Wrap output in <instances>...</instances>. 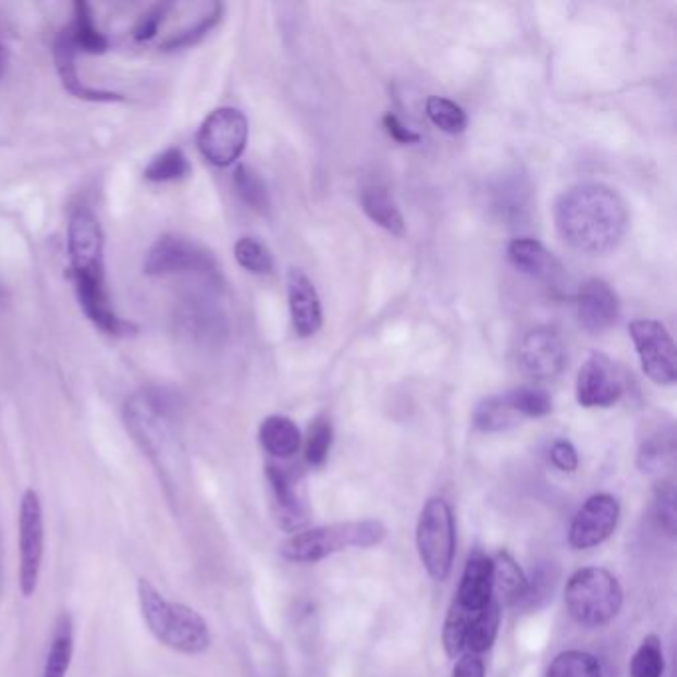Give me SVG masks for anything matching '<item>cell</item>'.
<instances>
[{"label":"cell","instance_id":"obj_1","mask_svg":"<svg viewBox=\"0 0 677 677\" xmlns=\"http://www.w3.org/2000/svg\"><path fill=\"white\" fill-rule=\"evenodd\" d=\"M556 231L566 245L588 255L616 249L630 226L620 193L604 183H578L554 205Z\"/></svg>","mask_w":677,"mask_h":677},{"label":"cell","instance_id":"obj_2","mask_svg":"<svg viewBox=\"0 0 677 677\" xmlns=\"http://www.w3.org/2000/svg\"><path fill=\"white\" fill-rule=\"evenodd\" d=\"M69 255L79 306L110 336L130 334L134 327L113 312L103 274V231L98 217L78 209L70 217Z\"/></svg>","mask_w":677,"mask_h":677},{"label":"cell","instance_id":"obj_3","mask_svg":"<svg viewBox=\"0 0 677 677\" xmlns=\"http://www.w3.org/2000/svg\"><path fill=\"white\" fill-rule=\"evenodd\" d=\"M168 414L170 407L165 406V399L151 392L132 395L125 404L127 429L158 465L159 475H163V481L170 487L180 483L183 452Z\"/></svg>","mask_w":677,"mask_h":677},{"label":"cell","instance_id":"obj_4","mask_svg":"<svg viewBox=\"0 0 677 677\" xmlns=\"http://www.w3.org/2000/svg\"><path fill=\"white\" fill-rule=\"evenodd\" d=\"M137 599L149 632L165 648L181 654H201L211 645V632L201 614L185 604L168 602L146 578L137 582Z\"/></svg>","mask_w":677,"mask_h":677},{"label":"cell","instance_id":"obj_5","mask_svg":"<svg viewBox=\"0 0 677 677\" xmlns=\"http://www.w3.org/2000/svg\"><path fill=\"white\" fill-rule=\"evenodd\" d=\"M385 527L380 520H352L324 525L310 531L296 532L281 546L291 563H317L330 554L348 549H370L385 539Z\"/></svg>","mask_w":677,"mask_h":677},{"label":"cell","instance_id":"obj_6","mask_svg":"<svg viewBox=\"0 0 677 677\" xmlns=\"http://www.w3.org/2000/svg\"><path fill=\"white\" fill-rule=\"evenodd\" d=\"M624 602L618 578L600 566L576 570L565 588L570 616L582 626H602L618 616Z\"/></svg>","mask_w":677,"mask_h":677},{"label":"cell","instance_id":"obj_7","mask_svg":"<svg viewBox=\"0 0 677 677\" xmlns=\"http://www.w3.org/2000/svg\"><path fill=\"white\" fill-rule=\"evenodd\" d=\"M416 544L421 565L433 580L443 582L452 573L455 558V517L445 498H429L421 508L416 531Z\"/></svg>","mask_w":677,"mask_h":677},{"label":"cell","instance_id":"obj_8","mask_svg":"<svg viewBox=\"0 0 677 677\" xmlns=\"http://www.w3.org/2000/svg\"><path fill=\"white\" fill-rule=\"evenodd\" d=\"M249 141V122L237 108H219L207 115L197 147L204 158L217 168H229L237 161Z\"/></svg>","mask_w":677,"mask_h":677},{"label":"cell","instance_id":"obj_9","mask_svg":"<svg viewBox=\"0 0 677 677\" xmlns=\"http://www.w3.org/2000/svg\"><path fill=\"white\" fill-rule=\"evenodd\" d=\"M642 370L654 384L674 385L677 380L676 342L657 320H633L628 327Z\"/></svg>","mask_w":677,"mask_h":677},{"label":"cell","instance_id":"obj_10","mask_svg":"<svg viewBox=\"0 0 677 677\" xmlns=\"http://www.w3.org/2000/svg\"><path fill=\"white\" fill-rule=\"evenodd\" d=\"M144 272L149 276L201 274L211 281V276H214V260L211 253L187 238L163 235L147 250Z\"/></svg>","mask_w":677,"mask_h":677},{"label":"cell","instance_id":"obj_11","mask_svg":"<svg viewBox=\"0 0 677 677\" xmlns=\"http://www.w3.org/2000/svg\"><path fill=\"white\" fill-rule=\"evenodd\" d=\"M19 551H21V592L30 599L38 587L45 554V519L38 493L28 489L21 501L19 517Z\"/></svg>","mask_w":677,"mask_h":677},{"label":"cell","instance_id":"obj_12","mask_svg":"<svg viewBox=\"0 0 677 677\" xmlns=\"http://www.w3.org/2000/svg\"><path fill=\"white\" fill-rule=\"evenodd\" d=\"M624 390V370L602 352H592L576 376V399L582 407L614 406Z\"/></svg>","mask_w":677,"mask_h":677},{"label":"cell","instance_id":"obj_13","mask_svg":"<svg viewBox=\"0 0 677 677\" xmlns=\"http://www.w3.org/2000/svg\"><path fill=\"white\" fill-rule=\"evenodd\" d=\"M520 372L534 382H549L566 366V346L554 328H534L525 334L517 348Z\"/></svg>","mask_w":677,"mask_h":677},{"label":"cell","instance_id":"obj_14","mask_svg":"<svg viewBox=\"0 0 677 677\" xmlns=\"http://www.w3.org/2000/svg\"><path fill=\"white\" fill-rule=\"evenodd\" d=\"M620 520V503L610 493H596L576 510L568 529V542L576 551L594 549L612 537Z\"/></svg>","mask_w":677,"mask_h":677},{"label":"cell","instance_id":"obj_15","mask_svg":"<svg viewBox=\"0 0 677 677\" xmlns=\"http://www.w3.org/2000/svg\"><path fill=\"white\" fill-rule=\"evenodd\" d=\"M578 322L590 334L600 336L616 327L620 318V300L614 288L602 279H590L576 294Z\"/></svg>","mask_w":677,"mask_h":677},{"label":"cell","instance_id":"obj_16","mask_svg":"<svg viewBox=\"0 0 677 677\" xmlns=\"http://www.w3.org/2000/svg\"><path fill=\"white\" fill-rule=\"evenodd\" d=\"M286 284L294 330L300 338H310L322 327V305L317 288L305 272L298 269H291Z\"/></svg>","mask_w":677,"mask_h":677},{"label":"cell","instance_id":"obj_17","mask_svg":"<svg viewBox=\"0 0 677 677\" xmlns=\"http://www.w3.org/2000/svg\"><path fill=\"white\" fill-rule=\"evenodd\" d=\"M507 257L517 271L542 283L556 284L563 279L565 271L563 264L537 238L522 237L510 241Z\"/></svg>","mask_w":677,"mask_h":677},{"label":"cell","instance_id":"obj_18","mask_svg":"<svg viewBox=\"0 0 677 677\" xmlns=\"http://www.w3.org/2000/svg\"><path fill=\"white\" fill-rule=\"evenodd\" d=\"M267 477L271 483L272 507L279 527L288 532L300 531L308 520V513L303 498L298 497L293 475L284 471L283 467L269 465Z\"/></svg>","mask_w":677,"mask_h":677},{"label":"cell","instance_id":"obj_19","mask_svg":"<svg viewBox=\"0 0 677 677\" xmlns=\"http://www.w3.org/2000/svg\"><path fill=\"white\" fill-rule=\"evenodd\" d=\"M493 596V561L483 553L471 554L467 558L461 584L457 590V602L469 612L485 608Z\"/></svg>","mask_w":677,"mask_h":677},{"label":"cell","instance_id":"obj_20","mask_svg":"<svg viewBox=\"0 0 677 677\" xmlns=\"http://www.w3.org/2000/svg\"><path fill=\"white\" fill-rule=\"evenodd\" d=\"M76 46L70 38L69 28H64L57 38V45H54V60H57L58 74L62 78L64 88L74 94L76 98L82 100H91V102H120L122 96L112 94V91L94 90L88 88L86 84H82V79L78 76V70H76Z\"/></svg>","mask_w":677,"mask_h":677},{"label":"cell","instance_id":"obj_21","mask_svg":"<svg viewBox=\"0 0 677 677\" xmlns=\"http://www.w3.org/2000/svg\"><path fill=\"white\" fill-rule=\"evenodd\" d=\"M260 445L264 452L276 459H291L300 450L303 435L293 419L284 416H271L264 419L259 429Z\"/></svg>","mask_w":677,"mask_h":677},{"label":"cell","instance_id":"obj_22","mask_svg":"<svg viewBox=\"0 0 677 677\" xmlns=\"http://www.w3.org/2000/svg\"><path fill=\"white\" fill-rule=\"evenodd\" d=\"M360 201L364 213L368 214L376 225L382 226L392 235H404L406 221L390 193L378 185L366 187L361 192Z\"/></svg>","mask_w":677,"mask_h":677},{"label":"cell","instance_id":"obj_23","mask_svg":"<svg viewBox=\"0 0 677 677\" xmlns=\"http://www.w3.org/2000/svg\"><path fill=\"white\" fill-rule=\"evenodd\" d=\"M527 592L529 580L517 561L508 553H498L493 561V596L497 594L503 602L517 604L527 599Z\"/></svg>","mask_w":677,"mask_h":677},{"label":"cell","instance_id":"obj_24","mask_svg":"<svg viewBox=\"0 0 677 677\" xmlns=\"http://www.w3.org/2000/svg\"><path fill=\"white\" fill-rule=\"evenodd\" d=\"M180 322L183 330L197 338L221 334V315L207 296H189L181 306Z\"/></svg>","mask_w":677,"mask_h":677},{"label":"cell","instance_id":"obj_25","mask_svg":"<svg viewBox=\"0 0 677 677\" xmlns=\"http://www.w3.org/2000/svg\"><path fill=\"white\" fill-rule=\"evenodd\" d=\"M498 626H501V604L497 599H493L485 608L475 612L471 616L465 650L469 654L477 655L491 650L497 640Z\"/></svg>","mask_w":677,"mask_h":677},{"label":"cell","instance_id":"obj_26","mask_svg":"<svg viewBox=\"0 0 677 677\" xmlns=\"http://www.w3.org/2000/svg\"><path fill=\"white\" fill-rule=\"evenodd\" d=\"M66 28L78 52L82 50L88 54H102L108 50V40L94 23L90 7L86 2L74 4V21Z\"/></svg>","mask_w":677,"mask_h":677},{"label":"cell","instance_id":"obj_27","mask_svg":"<svg viewBox=\"0 0 677 677\" xmlns=\"http://www.w3.org/2000/svg\"><path fill=\"white\" fill-rule=\"evenodd\" d=\"M519 416L508 406L505 395H489L481 399L473 411V426L483 433H495L519 423Z\"/></svg>","mask_w":677,"mask_h":677},{"label":"cell","instance_id":"obj_28","mask_svg":"<svg viewBox=\"0 0 677 677\" xmlns=\"http://www.w3.org/2000/svg\"><path fill=\"white\" fill-rule=\"evenodd\" d=\"M192 173V163L180 147H170L163 153L151 159L144 175L147 181L153 183H168V181L185 180Z\"/></svg>","mask_w":677,"mask_h":677},{"label":"cell","instance_id":"obj_29","mask_svg":"<svg viewBox=\"0 0 677 677\" xmlns=\"http://www.w3.org/2000/svg\"><path fill=\"white\" fill-rule=\"evenodd\" d=\"M235 189H237L238 197L249 205L253 211L260 214L271 211V197H269L267 183L249 165H238L235 171Z\"/></svg>","mask_w":677,"mask_h":677},{"label":"cell","instance_id":"obj_30","mask_svg":"<svg viewBox=\"0 0 677 677\" xmlns=\"http://www.w3.org/2000/svg\"><path fill=\"white\" fill-rule=\"evenodd\" d=\"M546 677H602V667L594 655L568 650L554 657L546 669Z\"/></svg>","mask_w":677,"mask_h":677},{"label":"cell","instance_id":"obj_31","mask_svg":"<svg viewBox=\"0 0 677 677\" xmlns=\"http://www.w3.org/2000/svg\"><path fill=\"white\" fill-rule=\"evenodd\" d=\"M507 397L508 406L519 418H544L553 411V399L541 387L522 385L517 390H510Z\"/></svg>","mask_w":677,"mask_h":677},{"label":"cell","instance_id":"obj_32","mask_svg":"<svg viewBox=\"0 0 677 677\" xmlns=\"http://www.w3.org/2000/svg\"><path fill=\"white\" fill-rule=\"evenodd\" d=\"M426 113H428L431 124L440 127L445 134H461L469 124L467 113L459 103L452 102L441 96H431L426 102Z\"/></svg>","mask_w":677,"mask_h":677},{"label":"cell","instance_id":"obj_33","mask_svg":"<svg viewBox=\"0 0 677 677\" xmlns=\"http://www.w3.org/2000/svg\"><path fill=\"white\" fill-rule=\"evenodd\" d=\"M666 669L664 650L660 638L650 633L643 638L630 662V677H662Z\"/></svg>","mask_w":677,"mask_h":677},{"label":"cell","instance_id":"obj_34","mask_svg":"<svg viewBox=\"0 0 677 677\" xmlns=\"http://www.w3.org/2000/svg\"><path fill=\"white\" fill-rule=\"evenodd\" d=\"M473 614L475 612L465 610L457 600H453L452 608L447 612L445 626H443V648L450 657H455V655L464 652L469 621H471Z\"/></svg>","mask_w":677,"mask_h":677},{"label":"cell","instance_id":"obj_35","mask_svg":"<svg viewBox=\"0 0 677 677\" xmlns=\"http://www.w3.org/2000/svg\"><path fill=\"white\" fill-rule=\"evenodd\" d=\"M235 259L245 271L253 274H272L274 271V257L267 245H262L259 238H238L235 245Z\"/></svg>","mask_w":677,"mask_h":677},{"label":"cell","instance_id":"obj_36","mask_svg":"<svg viewBox=\"0 0 677 677\" xmlns=\"http://www.w3.org/2000/svg\"><path fill=\"white\" fill-rule=\"evenodd\" d=\"M332 435H334V431H332L330 419L318 418L312 421V426L308 429L305 447L308 465L322 467L327 464L330 445H332Z\"/></svg>","mask_w":677,"mask_h":677},{"label":"cell","instance_id":"obj_37","mask_svg":"<svg viewBox=\"0 0 677 677\" xmlns=\"http://www.w3.org/2000/svg\"><path fill=\"white\" fill-rule=\"evenodd\" d=\"M221 14H223V7H221V4H214L213 12L205 14L204 19L195 24V26H192V28H185L180 35L171 36L170 40H165L161 48H163V50H180V48L197 45L199 40H204L205 36L209 35L214 26L219 24Z\"/></svg>","mask_w":677,"mask_h":677},{"label":"cell","instance_id":"obj_38","mask_svg":"<svg viewBox=\"0 0 677 677\" xmlns=\"http://www.w3.org/2000/svg\"><path fill=\"white\" fill-rule=\"evenodd\" d=\"M74 652V642L70 632L58 633L54 642L50 645V652L46 655L45 677H66Z\"/></svg>","mask_w":677,"mask_h":677},{"label":"cell","instance_id":"obj_39","mask_svg":"<svg viewBox=\"0 0 677 677\" xmlns=\"http://www.w3.org/2000/svg\"><path fill=\"white\" fill-rule=\"evenodd\" d=\"M674 457V435L672 433H655L650 440L643 441L640 450V465L643 469H655L664 465L666 459Z\"/></svg>","mask_w":677,"mask_h":677},{"label":"cell","instance_id":"obj_40","mask_svg":"<svg viewBox=\"0 0 677 677\" xmlns=\"http://www.w3.org/2000/svg\"><path fill=\"white\" fill-rule=\"evenodd\" d=\"M168 9H170L168 4H158L151 11L141 14V19L137 21L136 28H134V38L137 42H146L149 38L158 35L159 24L163 23V16H165Z\"/></svg>","mask_w":677,"mask_h":677},{"label":"cell","instance_id":"obj_41","mask_svg":"<svg viewBox=\"0 0 677 677\" xmlns=\"http://www.w3.org/2000/svg\"><path fill=\"white\" fill-rule=\"evenodd\" d=\"M551 461H553L554 467H558L561 471H566V473L576 471L578 469V453H576L575 445L566 440L554 441L553 447H551Z\"/></svg>","mask_w":677,"mask_h":677},{"label":"cell","instance_id":"obj_42","mask_svg":"<svg viewBox=\"0 0 677 677\" xmlns=\"http://www.w3.org/2000/svg\"><path fill=\"white\" fill-rule=\"evenodd\" d=\"M674 501H676V497H674L672 485L660 489V495H657L655 505H657L660 520H662V525L666 527L669 534H674V531H676V505H674Z\"/></svg>","mask_w":677,"mask_h":677},{"label":"cell","instance_id":"obj_43","mask_svg":"<svg viewBox=\"0 0 677 677\" xmlns=\"http://www.w3.org/2000/svg\"><path fill=\"white\" fill-rule=\"evenodd\" d=\"M384 127L385 132H387V136L395 139L397 144H406L407 146V144H418L419 139H421L419 134L411 132L409 127L402 124V122H399V118L394 115V113H385Z\"/></svg>","mask_w":677,"mask_h":677},{"label":"cell","instance_id":"obj_44","mask_svg":"<svg viewBox=\"0 0 677 677\" xmlns=\"http://www.w3.org/2000/svg\"><path fill=\"white\" fill-rule=\"evenodd\" d=\"M452 677H485V664L479 655L467 652L453 667Z\"/></svg>","mask_w":677,"mask_h":677},{"label":"cell","instance_id":"obj_45","mask_svg":"<svg viewBox=\"0 0 677 677\" xmlns=\"http://www.w3.org/2000/svg\"><path fill=\"white\" fill-rule=\"evenodd\" d=\"M7 66H9V52H7V48H4V46L0 45V78L4 76Z\"/></svg>","mask_w":677,"mask_h":677},{"label":"cell","instance_id":"obj_46","mask_svg":"<svg viewBox=\"0 0 677 677\" xmlns=\"http://www.w3.org/2000/svg\"><path fill=\"white\" fill-rule=\"evenodd\" d=\"M2 296H4V291H2V284H0V300H2Z\"/></svg>","mask_w":677,"mask_h":677}]
</instances>
